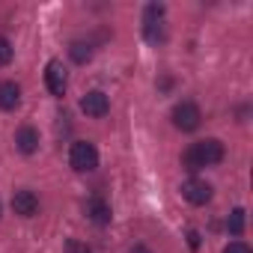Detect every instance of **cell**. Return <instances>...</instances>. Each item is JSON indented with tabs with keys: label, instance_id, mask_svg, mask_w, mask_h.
Instances as JSON below:
<instances>
[{
	"label": "cell",
	"instance_id": "1",
	"mask_svg": "<svg viewBox=\"0 0 253 253\" xmlns=\"http://www.w3.org/2000/svg\"><path fill=\"white\" fill-rule=\"evenodd\" d=\"M223 155H226L223 143H220L217 137H206V140L191 143V146L185 149L182 164H185V170L197 173V170H203V167H214V164H220V161H223Z\"/></svg>",
	"mask_w": 253,
	"mask_h": 253
},
{
	"label": "cell",
	"instance_id": "2",
	"mask_svg": "<svg viewBox=\"0 0 253 253\" xmlns=\"http://www.w3.org/2000/svg\"><path fill=\"white\" fill-rule=\"evenodd\" d=\"M69 164L78 173H92L98 167V149L89 140H75L72 149H69Z\"/></svg>",
	"mask_w": 253,
	"mask_h": 253
},
{
	"label": "cell",
	"instance_id": "3",
	"mask_svg": "<svg viewBox=\"0 0 253 253\" xmlns=\"http://www.w3.org/2000/svg\"><path fill=\"white\" fill-rule=\"evenodd\" d=\"M200 122H203V113H200V107L194 101H179L173 107V125L179 131H197Z\"/></svg>",
	"mask_w": 253,
	"mask_h": 253
},
{
	"label": "cell",
	"instance_id": "4",
	"mask_svg": "<svg viewBox=\"0 0 253 253\" xmlns=\"http://www.w3.org/2000/svg\"><path fill=\"white\" fill-rule=\"evenodd\" d=\"M45 86H48V92L57 95V98L66 95L69 78H66V69H63L60 60H48V66H45Z\"/></svg>",
	"mask_w": 253,
	"mask_h": 253
},
{
	"label": "cell",
	"instance_id": "5",
	"mask_svg": "<svg viewBox=\"0 0 253 253\" xmlns=\"http://www.w3.org/2000/svg\"><path fill=\"white\" fill-rule=\"evenodd\" d=\"M182 197L191 206H206L211 200V185L203 179H188V182H182Z\"/></svg>",
	"mask_w": 253,
	"mask_h": 253
},
{
	"label": "cell",
	"instance_id": "6",
	"mask_svg": "<svg viewBox=\"0 0 253 253\" xmlns=\"http://www.w3.org/2000/svg\"><path fill=\"white\" fill-rule=\"evenodd\" d=\"M81 110H84L86 116H92V119H101V116L110 110V98H107L101 89H92V92H86V95L81 98Z\"/></svg>",
	"mask_w": 253,
	"mask_h": 253
},
{
	"label": "cell",
	"instance_id": "7",
	"mask_svg": "<svg viewBox=\"0 0 253 253\" xmlns=\"http://www.w3.org/2000/svg\"><path fill=\"white\" fill-rule=\"evenodd\" d=\"M12 209H15V214H21V217H33V214L39 211V197H36L33 191L21 188V191L12 194Z\"/></svg>",
	"mask_w": 253,
	"mask_h": 253
},
{
	"label": "cell",
	"instance_id": "8",
	"mask_svg": "<svg viewBox=\"0 0 253 253\" xmlns=\"http://www.w3.org/2000/svg\"><path fill=\"white\" fill-rule=\"evenodd\" d=\"M84 211H86V217L92 220V223H98V226H107L110 223V206L104 203V200H98V197H92V200H86V206H84Z\"/></svg>",
	"mask_w": 253,
	"mask_h": 253
},
{
	"label": "cell",
	"instance_id": "9",
	"mask_svg": "<svg viewBox=\"0 0 253 253\" xmlns=\"http://www.w3.org/2000/svg\"><path fill=\"white\" fill-rule=\"evenodd\" d=\"M21 104V86L15 81H0V110H15Z\"/></svg>",
	"mask_w": 253,
	"mask_h": 253
},
{
	"label": "cell",
	"instance_id": "10",
	"mask_svg": "<svg viewBox=\"0 0 253 253\" xmlns=\"http://www.w3.org/2000/svg\"><path fill=\"white\" fill-rule=\"evenodd\" d=\"M15 146H18V152L33 155V152L39 149V131H36V128H30V125L18 128V134H15Z\"/></svg>",
	"mask_w": 253,
	"mask_h": 253
},
{
	"label": "cell",
	"instance_id": "11",
	"mask_svg": "<svg viewBox=\"0 0 253 253\" xmlns=\"http://www.w3.org/2000/svg\"><path fill=\"white\" fill-rule=\"evenodd\" d=\"M69 54H72L75 63L84 66V63L92 60V45H89V42H72V45H69Z\"/></svg>",
	"mask_w": 253,
	"mask_h": 253
},
{
	"label": "cell",
	"instance_id": "12",
	"mask_svg": "<svg viewBox=\"0 0 253 253\" xmlns=\"http://www.w3.org/2000/svg\"><path fill=\"white\" fill-rule=\"evenodd\" d=\"M244 217H247L244 209H232V211H229V220H226L229 235H241V232H244Z\"/></svg>",
	"mask_w": 253,
	"mask_h": 253
},
{
	"label": "cell",
	"instance_id": "13",
	"mask_svg": "<svg viewBox=\"0 0 253 253\" xmlns=\"http://www.w3.org/2000/svg\"><path fill=\"white\" fill-rule=\"evenodd\" d=\"M9 60H12V45L9 39L0 36V66H9Z\"/></svg>",
	"mask_w": 253,
	"mask_h": 253
},
{
	"label": "cell",
	"instance_id": "14",
	"mask_svg": "<svg viewBox=\"0 0 253 253\" xmlns=\"http://www.w3.org/2000/svg\"><path fill=\"white\" fill-rule=\"evenodd\" d=\"M161 18H164V6H161V3H149L143 21H161Z\"/></svg>",
	"mask_w": 253,
	"mask_h": 253
},
{
	"label": "cell",
	"instance_id": "15",
	"mask_svg": "<svg viewBox=\"0 0 253 253\" xmlns=\"http://www.w3.org/2000/svg\"><path fill=\"white\" fill-rule=\"evenodd\" d=\"M223 253H250V247H247L244 241H232V244H226Z\"/></svg>",
	"mask_w": 253,
	"mask_h": 253
},
{
	"label": "cell",
	"instance_id": "16",
	"mask_svg": "<svg viewBox=\"0 0 253 253\" xmlns=\"http://www.w3.org/2000/svg\"><path fill=\"white\" fill-rule=\"evenodd\" d=\"M188 244H191V250H197V247H200V232L191 229V232H188Z\"/></svg>",
	"mask_w": 253,
	"mask_h": 253
},
{
	"label": "cell",
	"instance_id": "17",
	"mask_svg": "<svg viewBox=\"0 0 253 253\" xmlns=\"http://www.w3.org/2000/svg\"><path fill=\"white\" fill-rule=\"evenodd\" d=\"M131 253H149V250H146V247H134Z\"/></svg>",
	"mask_w": 253,
	"mask_h": 253
}]
</instances>
